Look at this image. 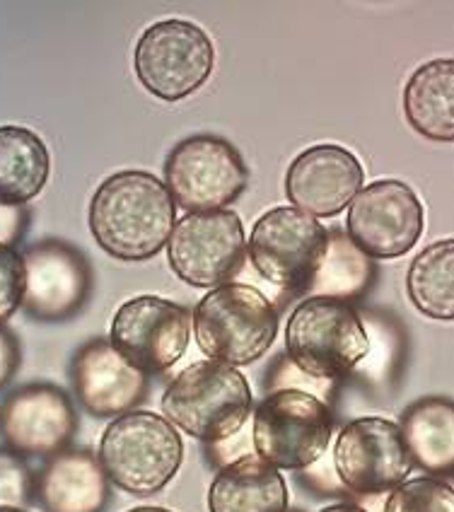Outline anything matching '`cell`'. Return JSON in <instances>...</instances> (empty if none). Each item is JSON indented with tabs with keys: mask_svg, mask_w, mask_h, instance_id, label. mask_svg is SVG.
Here are the masks:
<instances>
[{
	"mask_svg": "<svg viewBox=\"0 0 454 512\" xmlns=\"http://www.w3.org/2000/svg\"><path fill=\"white\" fill-rule=\"evenodd\" d=\"M177 203L150 172L126 170L107 177L90 203V232L119 261L153 259L170 242Z\"/></svg>",
	"mask_w": 454,
	"mask_h": 512,
	"instance_id": "6da1fadb",
	"label": "cell"
},
{
	"mask_svg": "<svg viewBox=\"0 0 454 512\" xmlns=\"http://www.w3.org/2000/svg\"><path fill=\"white\" fill-rule=\"evenodd\" d=\"M252 387L232 365L199 360L167 384L162 413L191 438L220 445L235 438L252 416Z\"/></svg>",
	"mask_w": 454,
	"mask_h": 512,
	"instance_id": "7a4b0ae2",
	"label": "cell"
},
{
	"mask_svg": "<svg viewBox=\"0 0 454 512\" xmlns=\"http://www.w3.org/2000/svg\"><path fill=\"white\" fill-rule=\"evenodd\" d=\"M290 363L314 382H339L368 358L370 336L351 302L305 298L285 324Z\"/></svg>",
	"mask_w": 454,
	"mask_h": 512,
	"instance_id": "3957f363",
	"label": "cell"
},
{
	"mask_svg": "<svg viewBox=\"0 0 454 512\" xmlns=\"http://www.w3.org/2000/svg\"><path fill=\"white\" fill-rule=\"evenodd\" d=\"M184 442L165 416L128 411L116 416L100 440V462L109 481L136 498L160 493L177 476Z\"/></svg>",
	"mask_w": 454,
	"mask_h": 512,
	"instance_id": "277c9868",
	"label": "cell"
},
{
	"mask_svg": "<svg viewBox=\"0 0 454 512\" xmlns=\"http://www.w3.org/2000/svg\"><path fill=\"white\" fill-rule=\"evenodd\" d=\"M191 329L208 358L240 368L266 356L276 341L278 314L254 285L227 283L199 300Z\"/></svg>",
	"mask_w": 454,
	"mask_h": 512,
	"instance_id": "5b68a950",
	"label": "cell"
},
{
	"mask_svg": "<svg viewBox=\"0 0 454 512\" xmlns=\"http://www.w3.org/2000/svg\"><path fill=\"white\" fill-rule=\"evenodd\" d=\"M334 416L307 389H271L254 411V455L276 469H310L327 455Z\"/></svg>",
	"mask_w": 454,
	"mask_h": 512,
	"instance_id": "8992f818",
	"label": "cell"
},
{
	"mask_svg": "<svg viewBox=\"0 0 454 512\" xmlns=\"http://www.w3.org/2000/svg\"><path fill=\"white\" fill-rule=\"evenodd\" d=\"M327 249L329 230L293 206L261 215L247 242L249 261L259 276L288 293H307Z\"/></svg>",
	"mask_w": 454,
	"mask_h": 512,
	"instance_id": "52a82bcc",
	"label": "cell"
},
{
	"mask_svg": "<svg viewBox=\"0 0 454 512\" xmlns=\"http://www.w3.org/2000/svg\"><path fill=\"white\" fill-rule=\"evenodd\" d=\"M133 66L157 100L179 102L206 85L215 66L211 37L189 20H160L141 34Z\"/></svg>",
	"mask_w": 454,
	"mask_h": 512,
	"instance_id": "ba28073f",
	"label": "cell"
},
{
	"mask_svg": "<svg viewBox=\"0 0 454 512\" xmlns=\"http://www.w3.org/2000/svg\"><path fill=\"white\" fill-rule=\"evenodd\" d=\"M249 170L230 141L218 136H191L174 145L165 162V186L189 213L223 211L244 194Z\"/></svg>",
	"mask_w": 454,
	"mask_h": 512,
	"instance_id": "9c48e42d",
	"label": "cell"
},
{
	"mask_svg": "<svg viewBox=\"0 0 454 512\" xmlns=\"http://www.w3.org/2000/svg\"><path fill=\"white\" fill-rule=\"evenodd\" d=\"M247 254L240 215L230 208L186 213L167 242V261L184 283L215 290L237 276Z\"/></svg>",
	"mask_w": 454,
	"mask_h": 512,
	"instance_id": "30bf717a",
	"label": "cell"
},
{
	"mask_svg": "<svg viewBox=\"0 0 454 512\" xmlns=\"http://www.w3.org/2000/svg\"><path fill=\"white\" fill-rule=\"evenodd\" d=\"M334 469L341 486L360 496H380L404 484L413 462L399 423L380 416L346 423L334 445Z\"/></svg>",
	"mask_w": 454,
	"mask_h": 512,
	"instance_id": "8fae6325",
	"label": "cell"
},
{
	"mask_svg": "<svg viewBox=\"0 0 454 512\" xmlns=\"http://www.w3.org/2000/svg\"><path fill=\"white\" fill-rule=\"evenodd\" d=\"M423 220V203L409 184L380 179L348 206L346 235L370 259H397L421 240Z\"/></svg>",
	"mask_w": 454,
	"mask_h": 512,
	"instance_id": "7c38bea8",
	"label": "cell"
},
{
	"mask_svg": "<svg viewBox=\"0 0 454 512\" xmlns=\"http://www.w3.org/2000/svg\"><path fill=\"white\" fill-rule=\"evenodd\" d=\"M191 312L157 295L126 300L112 319V346L145 375L170 370L184 356Z\"/></svg>",
	"mask_w": 454,
	"mask_h": 512,
	"instance_id": "4fadbf2b",
	"label": "cell"
},
{
	"mask_svg": "<svg viewBox=\"0 0 454 512\" xmlns=\"http://www.w3.org/2000/svg\"><path fill=\"white\" fill-rule=\"evenodd\" d=\"M75 430L73 401L54 384H25L0 404V438L20 457H54L68 450Z\"/></svg>",
	"mask_w": 454,
	"mask_h": 512,
	"instance_id": "5bb4252c",
	"label": "cell"
},
{
	"mask_svg": "<svg viewBox=\"0 0 454 512\" xmlns=\"http://www.w3.org/2000/svg\"><path fill=\"white\" fill-rule=\"evenodd\" d=\"M22 310L39 322H63L90 298L92 271L78 249L63 240H42L22 254Z\"/></svg>",
	"mask_w": 454,
	"mask_h": 512,
	"instance_id": "9a60e30c",
	"label": "cell"
},
{
	"mask_svg": "<svg viewBox=\"0 0 454 512\" xmlns=\"http://www.w3.org/2000/svg\"><path fill=\"white\" fill-rule=\"evenodd\" d=\"M365 182L360 160L343 145H312L290 162L285 196L293 208L312 218H334L351 206Z\"/></svg>",
	"mask_w": 454,
	"mask_h": 512,
	"instance_id": "2e32d148",
	"label": "cell"
},
{
	"mask_svg": "<svg viewBox=\"0 0 454 512\" xmlns=\"http://www.w3.org/2000/svg\"><path fill=\"white\" fill-rule=\"evenodd\" d=\"M73 392L87 413L95 418L124 416L141 404L148 389V375L133 368L107 339H92L75 353Z\"/></svg>",
	"mask_w": 454,
	"mask_h": 512,
	"instance_id": "e0dca14e",
	"label": "cell"
},
{
	"mask_svg": "<svg viewBox=\"0 0 454 512\" xmlns=\"http://www.w3.org/2000/svg\"><path fill=\"white\" fill-rule=\"evenodd\" d=\"M34 498L44 512H102L109 503V476L92 452L63 450L37 471Z\"/></svg>",
	"mask_w": 454,
	"mask_h": 512,
	"instance_id": "ac0fdd59",
	"label": "cell"
},
{
	"mask_svg": "<svg viewBox=\"0 0 454 512\" xmlns=\"http://www.w3.org/2000/svg\"><path fill=\"white\" fill-rule=\"evenodd\" d=\"M211 512H288L283 474L259 455H242L225 464L208 488Z\"/></svg>",
	"mask_w": 454,
	"mask_h": 512,
	"instance_id": "d6986e66",
	"label": "cell"
},
{
	"mask_svg": "<svg viewBox=\"0 0 454 512\" xmlns=\"http://www.w3.org/2000/svg\"><path fill=\"white\" fill-rule=\"evenodd\" d=\"M411 128L435 143H454V58H435L416 68L404 87Z\"/></svg>",
	"mask_w": 454,
	"mask_h": 512,
	"instance_id": "ffe728a7",
	"label": "cell"
},
{
	"mask_svg": "<svg viewBox=\"0 0 454 512\" xmlns=\"http://www.w3.org/2000/svg\"><path fill=\"white\" fill-rule=\"evenodd\" d=\"M401 435L411 462L426 474H454V401L426 397L401 416Z\"/></svg>",
	"mask_w": 454,
	"mask_h": 512,
	"instance_id": "44dd1931",
	"label": "cell"
},
{
	"mask_svg": "<svg viewBox=\"0 0 454 512\" xmlns=\"http://www.w3.org/2000/svg\"><path fill=\"white\" fill-rule=\"evenodd\" d=\"M51 155L42 138L25 126H0V201L25 206L42 194Z\"/></svg>",
	"mask_w": 454,
	"mask_h": 512,
	"instance_id": "7402d4cb",
	"label": "cell"
},
{
	"mask_svg": "<svg viewBox=\"0 0 454 512\" xmlns=\"http://www.w3.org/2000/svg\"><path fill=\"white\" fill-rule=\"evenodd\" d=\"M406 293L418 312L454 322V237L428 244L406 273Z\"/></svg>",
	"mask_w": 454,
	"mask_h": 512,
	"instance_id": "603a6c76",
	"label": "cell"
},
{
	"mask_svg": "<svg viewBox=\"0 0 454 512\" xmlns=\"http://www.w3.org/2000/svg\"><path fill=\"white\" fill-rule=\"evenodd\" d=\"M372 281V261L343 232H329V249L310 288L307 298L348 300L363 293Z\"/></svg>",
	"mask_w": 454,
	"mask_h": 512,
	"instance_id": "cb8c5ba5",
	"label": "cell"
},
{
	"mask_svg": "<svg viewBox=\"0 0 454 512\" xmlns=\"http://www.w3.org/2000/svg\"><path fill=\"white\" fill-rule=\"evenodd\" d=\"M384 512H454V486L438 476L404 481L389 491Z\"/></svg>",
	"mask_w": 454,
	"mask_h": 512,
	"instance_id": "d4e9b609",
	"label": "cell"
},
{
	"mask_svg": "<svg viewBox=\"0 0 454 512\" xmlns=\"http://www.w3.org/2000/svg\"><path fill=\"white\" fill-rule=\"evenodd\" d=\"M34 498V476L25 459L0 447V508L27 510Z\"/></svg>",
	"mask_w": 454,
	"mask_h": 512,
	"instance_id": "484cf974",
	"label": "cell"
},
{
	"mask_svg": "<svg viewBox=\"0 0 454 512\" xmlns=\"http://www.w3.org/2000/svg\"><path fill=\"white\" fill-rule=\"evenodd\" d=\"M25 266L15 249H0V324L8 322L22 307Z\"/></svg>",
	"mask_w": 454,
	"mask_h": 512,
	"instance_id": "4316f807",
	"label": "cell"
},
{
	"mask_svg": "<svg viewBox=\"0 0 454 512\" xmlns=\"http://www.w3.org/2000/svg\"><path fill=\"white\" fill-rule=\"evenodd\" d=\"M29 223L27 206H10L0 201V249H15Z\"/></svg>",
	"mask_w": 454,
	"mask_h": 512,
	"instance_id": "83f0119b",
	"label": "cell"
},
{
	"mask_svg": "<svg viewBox=\"0 0 454 512\" xmlns=\"http://www.w3.org/2000/svg\"><path fill=\"white\" fill-rule=\"evenodd\" d=\"M17 368H20V343L13 331L0 324V389L13 380Z\"/></svg>",
	"mask_w": 454,
	"mask_h": 512,
	"instance_id": "f1b7e54d",
	"label": "cell"
},
{
	"mask_svg": "<svg viewBox=\"0 0 454 512\" xmlns=\"http://www.w3.org/2000/svg\"><path fill=\"white\" fill-rule=\"evenodd\" d=\"M319 512H368V510L353 503H336V505H329V508H322Z\"/></svg>",
	"mask_w": 454,
	"mask_h": 512,
	"instance_id": "f546056e",
	"label": "cell"
},
{
	"mask_svg": "<svg viewBox=\"0 0 454 512\" xmlns=\"http://www.w3.org/2000/svg\"><path fill=\"white\" fill-rule=\"evenodd\" d=\"M126 512H172L167 508H133V510H126Z\"/></svg>",
	"mask_w": 454,
	"mask_h": 512,
	"instance_id": "4dcf8cb0",
	"label": "cell"
},
{
	"mask_svg": "<svg viewBox=\"0 0 454 512\" xmlns=\"http://www.w3.org/2000/svg\"><path fill=\"white\" fill-rule=\"evenodd\" d=\"M0 512H27V510H15V508H0Z\"/></svg>",
	"mask_w": 454,
	"mask_h": 512,
	"instance_id": "1f68e13d",
	"label": "cell"
}]
</instances>
